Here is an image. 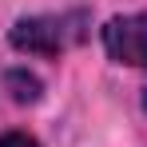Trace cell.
<instances>
[{"mask_svg": "<svg viewBox=\"0 0 147 147\" xmlns=\"http://www.w3.org/2000/svg\"><path fill=\"white\" fill-rule=\"evenodd\" d=\"M88 36V12H60V16H24L16 20L8 40L12 48L32 56H60Z\"/></svg>", "mask_w": 147, "mask_h": 147, "instance_id": "6da1fadb", "label": "cell"}, {"mask_svg": "<svg viewBox=\"0 0 147 147\" xmlns=\"http://www.w3.org/2000/svg\"><path fill=\"white\" fill-rule=\"evenodd\" d=\"M99 36L115 64L147 72V16H111Z\"/></svg>", "mask_w": 147, "mask_h": 147, "instance_id": "7a4b0ae2", "label": "cell"}, {"mask_svg": "<svg viewBox=\"0 0 147 147\" xmlns=\"http://www.w3.org/2000/svg\"><path fill=\"white\" fill-rule=\"evenodd\" d=\"M8 92H12L16 103H36L40 99V80L32 72H20L16 68V72H8Z\"/></svg>", "mask_w": 147, "mask_h": 147, "instance_id": "3957f363", "label": "cell"}, {"mask_svg": "<svg viewBox=\"0 0 147 147\" xmlns=\"http://www.w3.org/2000/svg\"><path fill=\"white\" fill-rule=\"evenodd\" d=\"M0 147H40L28 131H4L0 135Z\"/></svg>", "mask_w": 147, "mask_h": 147, "instance_id": "277c9868", "label": "cell"}, {"mask_svg": "<svg viewBox=\"0 0 147 147\" xmlns=\"http://www.w3.org/2000/svg\"><path fill=\"white\" fill-rule=\"evenodd\" d=\"M143 107H147V96H143Z\"/></svg>", "mask_w": 147, "mask_h": 147, "instance_id": "5b68a950", "label": "cell"}]
</instances>
